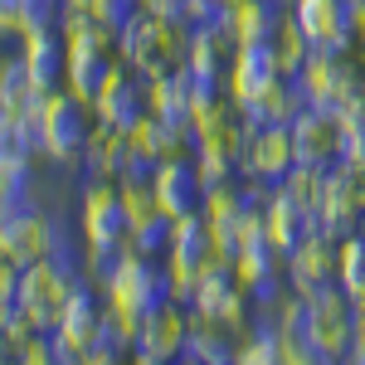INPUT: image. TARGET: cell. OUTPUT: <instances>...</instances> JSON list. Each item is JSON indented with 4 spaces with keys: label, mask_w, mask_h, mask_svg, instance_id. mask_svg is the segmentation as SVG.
<instances>
[{
    "label": "cell",
    "mask_w": 365,
    "mask_h": 365,
    "mask_svg": "<svg viewBox=\"0 0 365 365\" xmlns=\"http://www.w3.org/2000/svg\"><path fill=\"white\" fill-rule=\"evenodd\" d=\"M361 229H365V220H361Z\"/></svg>",
    "instance_id": "obj_39"
},
{
    "label": "cell",
    "mask_w": 365,
    "mask_h": 365,
    "mask_svg": "<svg viewBox=\"0 0 365 365\" xmlns=\"http://www.w3.org/2000/svg\"><path fill=\"white\" fill-rule=\"evenodd\" d=\"M292 166H297L292 127H268V132L249 137V146H244V175H249V180H263V185L282 190Z\"/></svg>",
    "instance_id": "obj_13"
},
{
    "label": "cell",
    "mask_w": 365,
    "mask_h": 365,
    "mask_svg": "<svg viewBox=\"0 0 365 365\" xmlns=\"http://www.w3.org/2000/svg\"><path fill=\"white\" fill-rule=\"evenodd\" d=\"M122 195H127V210H132V234H127L132 253H141V258H161V253H170L175 215L161 210L156 190H122Z\"/></svg>",
    "instance_id": "obj_15"
},
{
    "label": "cell",
    "mask_w": 365,
    "mask_h": 365,
    "mask_svg": "<svg viewBox=\"0 0 365 365\" xmlns=\"http://www.w3.org/2000/svg\"><path fill=\"white\" fill-rule=\"evenodd\" d=\"M287 0H234V39L253 44V39H278L287 29Z\"/></svg>",
    "instance_id": "obj_23"
},
{
    "label": "cell",
    "mask_w": 365,
    "mask_h": 365,
    "mask_svg": "<svg viewBox=\"0 0 365 365\" xmlns=\"http://www.w3.org/2000/svg\"><path fill=\"white\" fill-rule=\"evenodd\" d=\"M68 287L73 282L63 278L54 263H29V268H20V297H25V312H29V322H34V331H58Z\"/></svg>",
    "instance_id": "obj_12"
},
{
    "label": "cell",
    "mask_w": 365,
    "mask_h": 365,
    "mask_svg": "<svg viewBox=\"0 0 365 365\" xmlns=\"http://www.w3.org/2000/svg\"><path fill=\"white\" fill-rule=\"evenodd\" d=\"M282 263H287V253L278 249V239L268 234V225H253L249 239H244V249H239V258H234V268H239L244 282L268 278V273H278Z\"/></svg>",
    "instance_id": "obj_25"
},
{
    "label": "cell",
    "mask_w": 365,
    "mask_h": 365,
    "mask_svg": "<svg viewBox=\"0 0 365 365\" xmlns=\"http://www.w3.org/2000/svg\"><path fill=\"white\" fill-rule=\"evenodd\" d=\"M356 346L365 351V302H361V312H356Z\"/></svg>",
    "instance_id": "obj_34"
},
{
    "label": "cell",
    "mask_w": 365,
    "mask_h": 365,
    "mask_svg": "<svg viewBox=\"0 0 365 365\" xmlns=\"http://www.w3.org/2000/svg\"><path fill=\"white\" fill-rule=\"evenodd\" d=\"M20 54H25L29 88L34 93H63V83H68V39H63V29L29 34Z\"/></svg>",
    "instance_id": "obj_17"
},
{
    "label": "cell",
    "mask_w": 365,
    "mask_h": 365,
    "mask_svg": "<svg viewBox=\"0 0 365 365\" xmlns=\"http://www.w3.org/2000/svg\"><path fill=\"white\" fill-rule=\"evenodd\" d=\"M0 108H5V113H15V108H20V103H25L29 93H34V88H29V68H25V54L15 58H5V68H0Z\"/></svg>",
    "instance_id": "obj_29"
},
{
    "label": "cell",
    "mask_w": 365,
    "mask_h": 365,
    "mask_svg": "<svg viewBox=\"0 0 365 365\" xmlns=\"http://www.w3.org/2000/svg\"><path fill=\"white\" fill-rule=\"evenodd\" d=\"M341 365H365V351H361V346H356V351H351V356H346V361H341Z\"/></svg>",
    "instance_id": "obj_35"
},
{
    "label": "cell",
    "mask_w": 365,
    "mask_h": 365,
    "mask_svg": "<svg viewBox=\"0 0 365 365\" xmlns=\"http://www.w3.org/2000/svg\"><path fill=\"white\" fill-rule=\"evenodd\" d=\"M34 156L5 146V166H0V200H5V215L15 210H34Z\"/></svg>",
    "instance_id": "obj_26"
},
{
    "label": "cell",
    "mask_w": 365,
    "mask_h": 365,
    "mask_svg": "<svg viewBox=\"0 0 365 365\" xmlns=\"http://www.w3.org/2000/svg\"><path fill=\"white\" fill-rule=\"evenodd\" d=\"M88 108L78 93H54L49 98V113H44V151L49 161H78L93 141V122H88Z\"/></svg>",
    "instance_id": "obj_8"
},
{
    "label": "cell",
    "mask_w": 365,
    "mask_h": 365,
    "mask_svg": "<svg viewBox=\"0 0 365 365\" xmlns=\"http://www.w3.org/2000/svg\"><path fill=\"white\" fill-rule=\"evenodd\" d=\"M287 282H292L297 297H322L327 287H336L341 282V239L317 234L312 244H302L287 258Z\"/></svg>",
    "instance_id": "obj_11"
},
{
    "label": "cell",
    "mask_w": 365,
    "mask_h": 365,
    "mask_svg": "<svg viewBox=\"0 0 365 365\" xmlns=\"http://www.w3.org/2000/svg\"><path fill=\"white\" fill-rule=\"evenodd\" d=\"M361 49H365V15H361Z\"/></svg>",
    "instance_id": "obj_37"
},
{
    "label": "cell",
    "mask_w": 365,
    "mask_h": 365,
    "mask_svg": "<svg viewBox=\"0 0 365 365\" xmlns=\"http://www.w3.org/2000/svg\"><path fill=\"white\" fill-rule=\"evenodd\" d=\"M151 103H156L161 117L195 127V83H190V63H175L170 73L151 78Z\"/></svg>",
    "instance_id": "obj_24"
},
{
    "label": "cell",
    "mask_w": 365,
    "mask_h": 365,
    "mask_svg": "<svg viewBox=\"0 0 365 365\" xmlns=\"http://www.w3.org/2000/svg\"><path fill=\"white\" fill-rule=\"evenodd\" d=\"M361 5L356 0H292V25L307 34L322 54H351L361 39Z\"/></svg>",
    "instance_id": "obj_6"
},
{
    "label": "cell",
    "mask_w": 365,
    "mask_h": 365,
    "mask_svg": "<svg viewBox=\"0 0 365 365\" xmlns=\"http://www.w3.org/2000/svg\"><path fill=\"white\" fill-rule=\"evenodd\" d=\"M278 54H282V73H302V68L312 63V54H317V44L287 20V29L278 34Z\"/></svg>",
    "instance_id": "obj_30"
},
{
    "label": "cell",
    "mask_w": 365,
    "mask_h": 365,
    "mask_svg": "<svg viewBox=\"0 0 365 365\" xmlns=\"http://www.w3.org/2000/svg\"><path fill=\"white\" fill-rule=\"evenodd\" d=\"M88 10H93V15H98L108 29H113V34H122V29H127L141 10H146V0H88Z\"/></svg>",
    "instance_id": "obj_31"
},
{
    "label": "cell",
    "mask_w": 365,
    "mask_h": 365,
    "mask_svg": "<svg viewBox=\"0 0 365 365\" xmlns=\"http://www.w3.org/2000/svg\"><path fill=\"white\" fill-rule=\"evenodd\" d=\"M341 161H365V103L341 117Z\"/></svg>",
    "instance_id": "obj_32"
},
{
    "label": "cell",
    "mask_w": 365,
    "mask_h": 365,
    "mask_svg": "<svg viewBox=\"0 0 365 365\" xmlns=\"http://www.w3.org/2000/svg\"><path fill=\"white\" fill-rule=\"evenodd\" d=\"M239 365H287L278 327H258L249 346H239Z\"/></svg>",
    "instance_id": "obj_28"
},
{
    "label": "cell",
    "mask_w": 365,
    "mask_h": 365,
    "mask_svg": "<svg viewBox=\"0 0 365 365\" xmlns=\"http://www.w3.org/2000/svg\"><path fill=\"white\" fill-rule=\"evenodd\" d=\"M302 83H307V98L317 113L327 117H351L356 108H361L365 98V73H356L351 63H346V54H312V63L302 68Z\"/></svg>",
    "instance_id": "obj_5"
},
{
    "label": "cell",
    "mask_w": 365,
    "mask_h": 365,
    "mask_svg": "<svg viewBox=\"0 0 365 365\" xmlns=\"http://www.w3.org/2000/svg\"><path fill=\"white\" fill-rule=\"evenodd\" d=\"M117 78V63L108 54V44H68V93H78L83 103L98 108L103 88Z\"/></svg>",
    "instance_id": "obj_20"
},
{
    "label": "cell",
    "mask_w": 365,
    "mask_h": 365,
    "mask_svg": "<svg viewBox=\"0 0 365 365\" xmlns=\"http://www.w3.org/2000/svg\"><path fill=\"white\" fill-rule=\"evenodd\" d=\"M341 287L365 302V229H356L351 239H341Z\"/></svg>",
    "instance_id": "obj_27"
},
{
    "label": "cell",
    "mask_w": 365,
    "mask_h": 365,
    "mask_svg": "<svg viewBox=\"0 0 365 365\" xmlns=\"http://www.w3.org/2000/svg\"><path fill=\"white\" fill-rule=\"evenodd\" d=\"M175 365H205V361H195V356H180V361H175Z\"/></svg>",
    "instance_id": "obj_36"
},
{
    "label": "cell",
    "mask_w": 365,
    "mask_h": 365,
    "mask_svg": "<svg viewBox=\"0 0 365 365\" xmlns=\"http://www.w3.org/2000/svg\"><path fill=\"white\" fill-rule=\"evenodd\" d=\"M244 292H249L253 312L278 307V302H282V273H268V278H253V282H244Z\"/></svg>",
    "instance_id": "obj_33"
},
{
    "label": "cell",
    "mask_w": 365,
    "mask_h": 365,
    "mask_svg": "<svg viewBox=\"0 0 365 365\" xmlns=\"http://www.w3.org/2000/svg\"><path fill=\"white\" fill-rule=\"evenodd\" d=\"M103 292H108L113 312H122L132 327H141V322H151L161 307L175 302V273L161 268L156 258H141V253L127 249L117 258V268L103 278Z\"/></svg>",
    "instance_id": "obj_1"
},
{
    "label": "cell",
    "mask_w": 365,
    "mask_h": 365,
    "mask_svg": "<svg viewBox=\"0 0 365 365\" xmlns=\"http://www.w3.org/2000/svg\"><path fill=\"white\" fill-rule=\"evenodd\" d=\"M268 234L278 239V249L292 258V253L302 249V244H312L317 234H322V215L312 210V205H302L297 195H287V190H278L273 195V205H268Z\"/></svg>",
    "instance_id": "obj_18"
},
{
    "label": "cell",
    "mask_w": 365,
    "mask_h": 365,
    "mask_svg": "<svg viewBox=\"0 0 365 365\" xmlns=\"http://www.w3.org/2000/svg\"><path fill=\"white\" fill-rule=\"evenodd\" d=\"M190 322H195V317H185L175 302L161 307L151 322L137 327V351H156V356H166V361H180V356H185V341H190Z\"/></svg>",
    "instance_id": "obj_22"
},
{
    "label": "cell",
    "mask_w": 365,
    "mask_h": 365,
    "mask_svg": "<svg viewBox=\"0 0 365 365\" xmlns=\"http://www.w3.org/2000/svg\"><path fill=\"white\" fill-rule=\"evenodd\" d=\"M132 234V210H127V195L122 185L108 190V185H88L83 195V244H88V273H113L117 258L132 249L127 244Z\"/></svg>",
    "instance_id": "obj_2"
},
{
    "label": "cell",
    "mask_w": 365,
    "mask_h": 365,
    "mask_svg": "<svg viewBox=\"0 0 365 365\" xmlns=\"http://www.w3.org/2000/svg\"><path fill=\"white\" fill-rule=\"evenodd\" d=\"M215 263H220V249H215V229L205 220V210L175 220V239H170V253H166V268L175 273V307L195 302V282Z\"/></svg>",
    "instance_id": "obj_4"
},
{
    "label": "cell",
    "mask_w": 365,
    "mask_h": 365,
    "mask_svg": "<svg viewBox=\"0 0 365 365\" xmlns=\"http://www.w3.org/2000/svg\"><path fill=\"white\" fill-rule=\"evenodd\" d=\"M278 83H282L278 39H253V44L234 49V63H229V98L234 103H258Z\"/></svg>",
    "instance_id": "obj_9"
},
{
    "label": "cell",
    "mask_w": 365,
    "mask_h": 365,
    "mask_svg": "<svg viewBox=\"0 0 365 365\" xmlns=\"http://www.w3.org/2000/svg\"><path fill=\"white\" fill-rule=\"evenodd\" d=\"M151 190H156V200H161V210L175 215V220L200 215L205 200H210V185H205V170H200L195 156H175V161H166Z\"/></svg>",
    "instance_id": "obj_14"
},
{
    "label": "cell",
    "mask_w": 365,
    "mask_h": 365,
    "mask_svg": "<svg viewBox=\"0 0 365 365\" xmlns=\"http://www.w3.org/2000/svg\"><path fill=\"white\" fill-rule=\"evenodd\" d=\"M68 5H88V0H68Z\"/></svg>",
    "instance_id": "obj_38"
},
{
    "label": "cell",
    "mask_w": 365,
    "mask_h": 365,
    "mask_svg": "<svg viewBox=\"0 0 365 365\" xmlns=\"http://www.w3.org/2000/svg\"><path fill=\"white\" fill-rule=\"evenodd\" d=\"M117 49H122V63H127V68H137L146 78H161L175 63H185V25L175 29V25H166L161 15L141 10L137 20L117 34Z\"/></svg>",
    "instance_id": "obj_3"
},
{
    "label": "cell",
    "mask_w": 365,
    "mask_h": 365,
    "mask_svg": "<svg viewBox=\"0 0 365 365\" xmlns=\"http://www.w3.org/2000/svg\"><path fill=\"white\" fill-rule=\"evenodd\" d=\"M292 141H297V161H307V166L341 161V122L317 108H302L292 117Z\"/></svg>",
    "instance_id": "obj_19"
},
{
    "label": "cell",
    "mask_w": 365,
    "mask_h": 365,
    "mask_svg": "<svg viewBox=\"0 0 365 365\" xmlns=\"http://www.w3.org/2000/svg\"><path fill=\"white\" fill-rule=\"evenodd\" d=\"M200 322H215V327H244V317L253 312L249 292H244V278H239V268L234 263H215L205 278L195 282V302H190Z\"/></svg>",
    "instance_id": "obj_7"
},
{
    "label": "cell",
    "mask_w": 365,
    "mask_h": 365,
    "mask_svg": "<svg viewBox=\"0 0 365 365\" xmlns=\"http://www.w3.org/2000/svg\"><path fill=\"white\" fill-rule=\"evenodd\" d=\"M98 122H108L117 132H137L146 117L156 113V103H151V78L137 73V68H117V78L103 88V98H98Z\"/></svg>",
    "instance_id": "obj_10"
},
{
    "label": "cell",
    "mask_w": 365,
    "mask_h": 365,
    "mask_svg": "<svg viewBox=\"0 0 365 365\" xmlns=\"http://www.w3.org/2000/svg\"><path fill=\"white\" fill-rule=\"evenodd\" d=\"M49 225L54 215H39V210H15L0 220V244H5V263L29 268V263H44L49 253Z\"/></svg>",
    "instance_id": "obj_16"
},
{
    "label": "cell",
    "mask_w": 365,
    "mask_h": 365,
    "mask_svg": "<svg viewBox=\"0 0 365 365\" xmlns=\"http://www.w3.org/2000/svg\"><path fill=\"white\" fill-rule=\"evenodd\" d=\"M103 317H108V312L98 302V287L88 278H78L68 287V302H63V317H58V336L68 341V346H78V351H88V341L103 327Z\"/></svg>",
    "instance_id": "obj_21"
}]
</instances>
